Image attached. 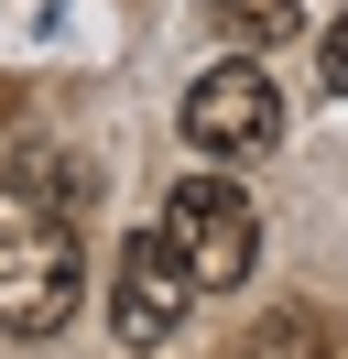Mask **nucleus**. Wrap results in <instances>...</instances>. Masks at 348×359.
<instances>
[{
	"mask_svg": "<svg viewBox=\"0 0 348 359\" xmlns=\"http://www.w3.org/2000/svg\"><path fill=\"white\" fill-rule=\"evenodd\" d=\"M76 283V175L55 153L0 163V337H55Z\"/></svg>",
	"mask_w": 348,
	"mask_h": 359,
	"instance_id": "f257e3e1",
	"label": "nucleus"
},
{
	"mask_svg": "<svg viewBox=\"0 0 348 359\" xmlns=\"http://www.w3.org/2000/svg\"><path fill=\"white\" fill-rule=\"evenodd\" d=\"M152 229L174 240V262H185L196 294H239L261 272V207H250V185H229V175H185Z\"/></svg>",
	"mask_w": 348,
	"mask_h": 359,
	"instance_id": "f03ea898",
	"label": "nucleus"
},
{
	"mask_svg": "<svg viewBox=\"0 0 348 359\" xmlns=\"http://www.w3.org/2000/svg\"><path fill=\"white\" fill-rule=\"evenodd\" d=\"M185 142L196 153H272L283 142V88L261 76V55H229L185 88Z\"/></svg>",
	"mask_w": 348,
	"mask_h": 359,
	"instance_id": "7ed1b4c3",
	"label": "nucleus"
},
{
	"mask_svg": "<svg viewBox=\"0 0 348 359\" xmlns=\"http://www.w3.org/2000/svg\"><path fill=\"white\" fill-rule=\"evenodd\" d=\"M185 305H196V283H185V262H174V240L163 229H130L120 240V283H109L120 348H163V337L185 327Z\"/></svg>",
	"mask_w": 348,
	"mask_h": 359,
	"instance_id": "20e7f679",
	"label": "nucleus"
},
{
	"mask_svg": "<svg viewBox=\"0 0 348 359\" xmlns=\"http://www.w3.org/2000/svg\"><path fill=\"white\" fill-rule=\"evenodd\" d=\"M229 359H326V316L316 305H261V327H239Z\"/></svg>",
	"mask_w": 348,
	"mask_h": 359,
	"instance_id": "39448f33",
	"label": "nucleus"
},
{
	"mask_svg": "<svg viewBox=\"0 0 348 359\" xmlns=\"http://www.w3.org/2000/svg\"><path fill=\"white\" fill-rule=\"evenodd\" d=\"M218 22H229L239 44L272 55V44H294V33H304V0H218Z\"/></svg>",
	"mask_w": 348,
	"mask_h": 359,
	"instance_id": "423d86ee",
	"label": "nucleus"
},
{
	"mask_svg": "<svg viewBox=\"0 0 348 359\" xmlns=\"http://www.w3.org/2000/svg\"><path fill=\"white\" fill-rule=\"evenodd\" d=\"M326 88L348 98V11H337V22H326Z\"/></svg>",
	"mask_w": 348,
	"mask_h": 359,
	"instance_id": "0eeeda50",
	"label": "nucleus"
}]
</instances>
